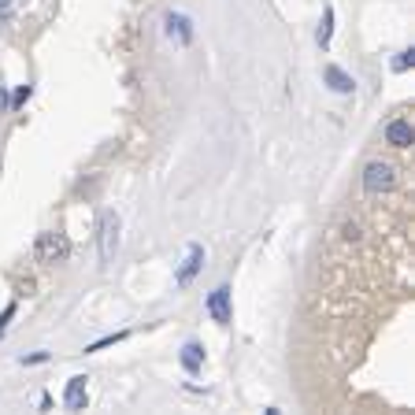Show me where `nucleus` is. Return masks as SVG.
Returning <instances> with one entry per match:
<instances>
[{"instance_id": "obj_10", "label": "nucleus", "mask_w": 415, "mask_h": 415, "mask_svg": "<svg viewBox=\"0 0 415 415\" xmlns=\"http://www.w3.org/2000/svg\"><path fill=\"white\" fill-rule=\"evenodd\" d=\"M182 367H186L189 374H197L204 367V348L197 341H186V348H182Z\"/></svg>"}, {"instance_id": "obj_14", "label": "nucleus", "mask_w": 415, "mask_h": 415, "mask_svg": "<svg viewBox=\"0 0 415 415\" xmlns=\"http://www.w3.org/2000/svg\"><path fill=\"white\" fill-rule=\"evenodd\" d=\"M11 315H15V308H4V315H0V337H4V330H8Z\"/></svg>"}, {"instance_id": "obj_3", "label": "nucleus", "mask_w": 415, "mask_h": 415, "mask_svg": "<svg viewBox=\"0 0 415 415\" xmlns=\"http://www.w3.org/2000/svg\"><path fill=\"white\" fill-rule=\"evenodd\" d=\"M115 249H119V215L115 212H104L100 215V259L111 264Z\"/></svg>"}, {"instance_id": "obj_16", "label": "nucleus", "mask_w": 415, "mask_h": 415, "mask_svg": "<svg viewBox=\"0 0 415 415\" xmlns=\"http://www.w3.org/2000/svg\"><path fill=\"white\" fill-rule=\"evenodd\" d=\"M48 353H34V356H22V363H45Z\"/></svg>"}, {"instance_id": "obj_12", "label": "nucleus", "mask_w": 415, "mask_h": 415, "mask_svg": "<svg viewBox=\"0 0 415 415\" xmlns=\"http://www.w3.org/2000/svg\"><path fill=\"white\" fill-rule=\"evenodd\" d=\"M411 63H415V48H404V52H400V56L393 60V71H408Z\"/></svg>"}, {"instance_id": "obj_5", "label": "nucleus", "mask_w": 415, "mask_h": 415, "mask_svg": "<svg viewBox=\"0 0 415 415\" xmlns=\"http://www.w3.org/2000/svg\"><path fill=\"white\" fill-rule=\"evenodd\" d=\"M167 37L178 45H189L193 41V22L189 15H182V11H167Z\"/></svg>"}, {"instance_id": "obj_17", "label": "nucleus", "mask_w": 415, "mask_h": 415, "mask_svg": "<svg viewBox=\"0 0 415 415\" xmlns=\"http://www.w3.org/2000/svg\"><path fill=\"white\" fill-rule=\"evenodd\" d=\"M8 104H11V100H8V89L0 86V108H8Z\"/></svg>"}, {"instance_id": "obj_2", "label": "nucleus", "mask_w": 415, "mask_h": 415, "mask_svg": "<svg viewBox=\"0 0 415 415\" xmlns=\"http://www.w3.org/2000/svg\"><path fill=\"white\" fill-rule=\"evenodd\" d=\"M397 186V167L389 160H371L363 167V193H371V197H382Z\"/></svg>"}, {"instance_id": "obj_4", "label": "nucleus", "mask_w": 415, "mask_h": 415, "mask_svg": "<svg viewBox=\"0 0 415 415\" xmlns=\"http://www.w3.org/2000/svg\"><path fill=\"white\" fill-rule=\"evenodd\" d=\"M208 315H212L219 327H226V322H230V290H226V285H219V290L208 293Z\"/></svg>"}, {"instance_id": "obj_8", "label": "nucleus", "mask_w": 415, "mask_h": 415, "mask_svg": "<svg viewBox=\"0 0 415 415\" xmlns=\"http://www.w3.org/2000/svg\"><path fill=\"white\" fill-rule=\"evenodd\" d=\"M86 382H89V379H82V374L67 382V393H63V404H67L71 411H82V408H86V400H89V393H86Z\"/></svg>"}, {"instance_id": "obj_11", "label": "nucleus", "mask_w": 415, "mask_h": 415, "mask_svg": "<svg viewBox=\"0 0 415 415\" xmlns=\"http://www.w3.org/2000/svg\"><path fill=\"white\" fill-rule=\"evenodd\" d=\"M330 34H334V8L322 11V22H319V30H315V41L327 48V45H330Z\"/></svg>"}, {"instance_id": "obj_15", "label": "nucleus", "mask_w": 415, "mask_h": 415, "mask_svg": "<svg viewBox=\"0 0 415 415\" xmlns=\"http://www.w3.org/2000/svg\"><path fill=\"white\" fill-rule=\"evenodd\" d=\"M11 4L15 0H0V19H11Z\"/></svg>"}, {"instance_id": "obj_9", "label": "nucleus", "mask_w": 415, "mask_h": 415, "mask_svg": "<svg viewBox=\"0 0 415 415\" xmlns=\"http://www.w3.org/2000/svg\"><path fill=\"white\" fill-rule=\"evenodd\" d=\"M322 78H327V86L334 89V93H353V89H356V82H353V78H348L341 67H334V63H330L327 71H322Z\"/></svg>"}, {"instance_id": "obj_6", "label": "nucleus", "mask_w": 415, "mask_h": 415, "mask_svg": "<svg viewBox=\"0 0 415 415\" xmlns=\"http://www.w3.org/2000/svg\"><path fill=\"white\" fill-rule=\"evenodd\" d=\"M386 141L393 149H411V123L408 119H393L386 126Z\"/></svg>"}, {"instance_id": "obj_13", "label": "nucleus", "mask_w": 415, "mask_h": 415, "mask_svg": "<svg viewBox=\"0 0 415 415\" xmlns=\"http://www.w3.org/2000/svg\"><path fill=\"white\" fill-rule=\"evenodd\" d=\"M30 93H34L30 86H19V89H15V97H11V104L19 108V104H26V100H30Z\"/></svg>"}, {"instance_id": "obj_1", "label": "nucleus", "mask_w": 415, "mask_h": 415, "mask_svg": "<svg viewBox=\"0 0 415 415\" xmlns=\"http://www.w3.org/2000/svg\"><path fill=\"white\" fill-rule=\"evenodd\" d=\"M34 256H37V264H63V259L71 256V241H67V233H60V230H45V233H37V241H34Z\"/></svg>"}, {"instance_id": "obj_7", "label": "nucleus", "mask_w": 415, "mask_h": 415, "mask_svg": "<svg viewBox=\"0 0 415 415\" xmlns=\"http://www.w3.org/2000/svg\"><path fill=\"white\" fill-rule=\"evenodd\" d=\"M200 264H204V249H200V245H189V256H186V264H182V271L175 275V282L178 285H189L193 275L200 271Z\"/></svg>"}]
</instances>
